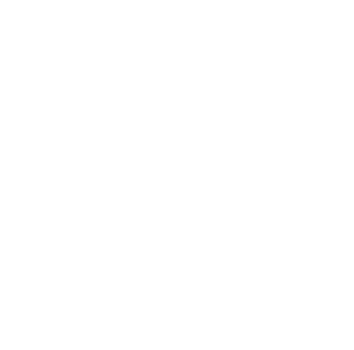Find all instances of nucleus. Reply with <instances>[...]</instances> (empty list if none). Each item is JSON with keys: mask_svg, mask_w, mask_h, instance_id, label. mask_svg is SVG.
<instances>
[]
</instances>
